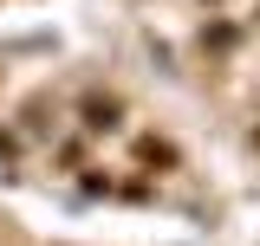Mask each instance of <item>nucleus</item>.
Segmentation results:
<instances>
[{
	"label": "nucleus",
	"mask_w": 260,
	"mask_h": 246,
	"mask_svg": "<svg viewBox=\"0 0 260 246\" xmlns=\"http://www.w3.org/2000/svg\"><path fill=\"white\" fill-rule=\"evenodd\" d=\"M254 143H260V130H254Z\"/></svg>",
	"instance_id": "nucleus-2"
},
{
	"label": "nucleus",
	"mask_w": 260,
	"mask_h": 246,
	"mask_svg": "<svg viewBox=\"0 0 260 246\" xmlns=\"http://www.w3.org/2000/svg\"><path fill=\"white\" fill-rule=\"evenodd\" d=\"M85 123L91 130H111L117 123V97H85Z\"/></svg>",
	"instance_id": "nucleus-1"
}]
</instances>
